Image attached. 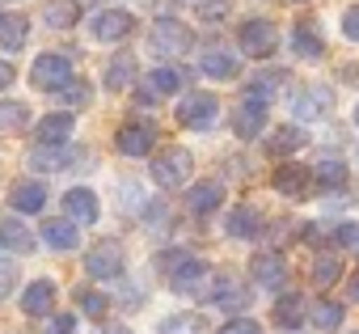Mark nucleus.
I'll return each mask as SVG.
<instances>
[{
  "label": "nucleus",
  "mask_w": 359,
  "mask_h": 334,
  "mask_svg": "<svg viewBox=\"0 0 359 334\" xmlns=\"http://www.w3.org/2000/svg\"><path fill=\"white\" fill-rule=\"evenodd\" d=\"M195 43L191 26L187 22H177V18H156L152 30H148V47L161 55V60H177V55H187Z\"/></svg>",
  "instance_id": "nucleus-1"
},
{
  "label": "nucleus",
  "mask_w": 359,
  "mask_h": 334,
  "mask_svg": "<svg viewBox=\"0 0 359 334\" xmlns=\"http://www.w3.org/2000/svg\"><path fill=\"white\" fill-rule=\"evenodd\" d=\"M191 170H195V161H191V152H187V148H165L161 156H152V182H156L161 191H177V187H187Z\"/></svg>",
  "instance_id": "nucleus-2"
},
{
  "label": "nucleus",
  "mask_w": 359,
  "mask_h": 334,
  "mask_svg": "<svg viewBox=\"0 0 359 334\" xmlns=\"http://www.w3.org/2000/svg\"><path fill=\"white\" fill-rule=\"evenodd\" d=\"M237 43H241V55H250V60H271L275 47H279V30H275V22H266V18H250V22H241Z\"/></svg>",
  "instance_id": "nucleus-3"
},
{
  "label": "nucleus",
  "mask_w": 359,
  "mask_h": 334,
  "mask_svg": "<svg viewBox=\"0 0 359 334\" xmlns=\"http://www.w3.org/2000/svg\"><path fill=\"white\" fill-rule=\"evenodd\" d=\"M68 81H72V60H68V55H60V51L39 55V60H34V68H30V85H34V89H43V93H60Z\"/></svg>",
  "instance_id": "nucleus-4"
},
{
  "label": "nucleus",
  "mask_w": 359,
  "mask_h": 334,
  "mask_svg": "<svg viewBox=\"0 0 359 334\" xmlns=\"http://www.w3.org/2000/svg\"><path fill=\"white\" fill-rule=\"evenodd\" d=\"M216 119H220V98L216 93H203V89L187 93L182 106H177V123L191 127V131H208Z\"/></svg>",
  "instance_id": "nucleus-5"
},
{
  "label": "nucleus",
  "mask_w": 359,
  "mask_h": 334,
  "mask_svg": "<svg viewBox=\"0 0 359 334\" xmlns=\"http://www.w3.org/2000/svg\"><path fill=\"white\" fill-rule=\"evenodd\" d=\"M165 279H169V288H173L177 296H203V288H208V279H212V267H208L203 258L187 254Z\"/></svg>",
  "instance_id": "nucleus-6"
},
{
  "label": "nucleus",
  "mask_w": 359,
  "mask_h": 334,
  "mask_svg": "<svg viewBox=\"0 0 359 334\" xmlns=\"http://www.w3.org/2000/svg\"><path fill=\"white\" fill-rule=\"evenodd\" d=\"M250 275L258 279V288H266V292H283L292 271H287V258H283L279 250H262V254L250 258Z\"/></svg>",
  "instance_id": "nucleus-7"
},
{
  "label": "nucleus",
  "mask_w": 359,
  "mask_h": 334,
  "mask_svg": "<svg viewBox=\"0 0 359 334\" xmlns=\"http://www.w3.org/2000/svg\"><path fill=\"white\" fill-rule=\"evenodd\" d=\"M85 271L93 275V279H118L123 275V246L118 241H97V246H89V254H85Z\"/></svg>",
  "instance_id": "nucleus-8"
},
{
  "label": "nucleus",
  "mask_w": 359,
  "mask_h": 334,
  "mask_svg": "<svg viewBox=\"0 0 359 334\" xmlns=\"http://www.w3.org/2000/svg\"><path fill=\"white\" fill-rule=\"evenodd\" d=\"M131 26H135V18H131L127 9H102V13H93L89 34H93L97 43H118V39L131 34Z\"/></svg>",
  "instance_id": "nucleus-9"
},
{
  "label": "nucleus",
  "mask_w": 359,
  "mask_h": 334,
  "mask_svg": "<svg viewBox=\"0 0 359 334\" xmlns=\"http://www.w3.org/2000/svg\"><path fill=\"white\" fill-rule=\"evenodd\" d=\"M266 102H254V98H241V106L233 110V135L237 140H258L262 127H266Z\"/></svg>",
  "instance_id": "nucleus-10"
},
{
  "label": "nucleus",
  "mask_w": 359,
  "mask_h": 334,
  "mask_svg": "<svg viewBox=\"0 0 359 334\" xmlns=\"http://www.w3.org/2000/svg\"><path fill=\"white\" fill-rule=\"evenodd\" d=\"M271 187H275L279 195H287V199H304V195L313 191V170H304V165H292V161H283L279 170H275V178H271Z\"/></svg>",
  "instance_id": "nucleus-11"
},
{
  "label": "nucleus",
  "mask_w": 359,
  "mask_h": 334,
  "mask_svg": "<svg viewBox=\"0 0 359 334\" xmlns=\"http://www.w3.org/2000/svg\"><path fill=\"white\" fill-rule=\"evenodd\" d=\"M114 144H118L123 156H148L152 144H156V131H152V123H123Z\"/></svg>",
  "instance_id": "nucleus-12"
},
{
  "label": "nucleus",
  "mask_w": 359,
  "mask_h": 334,
  "mask_svg": "<svg viewBox=\"0 0 359 334\" xmlns=\"http://www.w3.org/2000/svg\"><path fill=\"white\" fill-rule=\"evenodd\" d=\"M199 72L212 76V81H233V76L241 72V60H237L229 47H203V55H199Z\"/></svg>",
  "instance_id": "nucleus-13"
},
{
  "label": "nucleus",
  "mask_w": 359,
  "mask_h": 334,
  "mask_svg": "<svg viewBox=\"0 0 359 334\" xmlns=\"http://www.w3.org/2000/svg\"><path fill=\"white\" fill-rule=\"evenodd\" d=\"M64 212H68V220H72V225H93V220L102 216L97 195H93L89 187H72V191L64 195Z\"/></svg>",
  "instance_id": "nucleus-14"
},
{
  "label": "nucleus",
  "mask_w": 359,
  "mask_h": 334,
  "mask_svg": "<svg viewBox=\"0 0 359 334\" xmlns=\"http://www.w3.org/2000/svg\"><path fill=\"white\" fill-rule=\"evenodd\" d=\"M220 203H224V187H220L216 178L195 182V187L187 191V208H191L195 216H212V212H220Z\"/></svg>",
  "instance_id": "nucleus-15"
},
{
  "label": "nucleus",
  "mask_w": 359,
  "mask_h": 334,
  "mask_svg": "<svg viewBox=\"0 0 359 334\" xmlns=\"http://www.w3.org/2000/svg\"><path fill=\"white\" fill-rule=\"evenodd\" d=\"M304 317H309L304 296H300V292H279V300H275V326H279V330H300Z\"/></svg>",
  "instance_id": "nucleus-16"
},
{
  "label": "nucleus",
  "mask_w": 359,
  "mask_h": 334,
  "mask_svg": "<svg viewBox=\"0 0 359 334\" xmlns=\"http://www.w3.org/2000/svg\"><path fill=\"white\" fill-rule=\"evenodd\" d=\"M51 309H55V283H51V279H34V283L22 292V313L47 317Z\"/></svg>",
  "instance_id": "nucleus-17"
},
{
  "label": "nucleus",
  "mask_w": 359,
  "mask_h": 334,
  "mask_svg": "<svg viewBox=\"0 0 359 334\" xmlns=\"http://www.w3.org/2000/svg\"><path fill=\"white\" fill-rule=\"evenodd\" d=\"M292 51H296L300 60H309V64H317V60L325 55V43H321V34H317L313 22H296V30H292Z\"/></svg>",
  "instance_id": "nucleus-18"
},
{
  "label": "nucleus",
  "mask_w": 359,
  "mask_h": 334,
  "mask_svg": "<svg viewBox=\"0 0 359 334\" xmlns=\"http://www.w3.org/2000/svg\"><path fill=\"white\" fill-rule=\"evenodd\" d=\"M292 110H296V119H304V123L321 119V114L330 110V89H325V85H309L304 93H296Z\"/></svg>",
  "instance_id": "nucleus-19"
},
{
  "label": "nucleus",
  "mask_w": 359,
  "mask_h": 334,
  "mask_svg": "<svg viewBox=\"0 0 359 334\" xmlns=\"http://www.w3.org/2000/svg\"><path fill=\"white\" fill-rule=\"evenodd\" d=\"M72 131H76L72 110H55V114H47V119L39 123V144H68Z\"/></svg>",
  "instance_id": "nucleus-20"
},
{
  "label": "nucleus",
  "mask_w": 359,
  "mask_h": 334,
  "mask_svg": "<svg viewBox=\"0 0 359 334\" xmlns=\"http://www.w3.org/2000/svg\"><path fill=\"white\" fill-rule=\"evenodd\" d=\"M304 144H309L304 127H296V123H283V127H275V131H271V140H266V152H271V156H292V152H300Z\"/></svg>",
  "instance_id": "nucleus-21"
},
{
  "label": "nucleus",
  "mask_w": 359,
  "mask_h": 334,
  "mask_svg": "<svg viewBox=\"0 0 359 334\" xmlns=\"http://www.w3.org/2000/svg\"><path fill=\"white\" fill-rule=\"evenodd\" d=\"M43 241L51 246V250H76V225L68 220V216H51V220H43Z\"/></svg>",
  "instance_id": "nucleus-22"
},
{
  "label": "nucleus",
  "mask_w": 359,
  "mask_h": 334,
  "mask_svg": "<svg viewBox=\"0 0 359 334\" xmlns=\"http://www.w3.org/2000/svg\"><path fill=\"white\" fill-rule=\"evenodd\" d=\"M43 22H47L51 30H72V26L81 22V5H76V0H47Z\"/></svg>",
  "instance_id": "nucleus-23"
},
{
  "label": "nucleus",
  "mask_w": 359,
  "mask_h": 334,
  "mask_svg": "<svg viewBox=\"0 0 359 334\" xmlns=\"http://www.w3.org/2000/svg\"><path fill=\"white\" fill-rule=\"evenodd\" d=\"M26 39H30V22L22 13H5V18H0V47H5V51H22Z\"/></svg>",
  "instance_id": "nucleus-24"
},
{
  "label": "nucleus",
  "mask_w": 359,
  "mask_h": 334,
  "mask_svg": "<svg viewBox=\"0 0 359 334\" xmlns=\"http://www.w3.org/2000/svg\"><path fill=\"white\" fill-rule=\"evenodd\" d=\"M224 229H229V237L250 241V237H258V233H262V216H258L254 208H245V203H241V208H233V212H229V225H224Z\"/></svg>",
  "instance_id": "nucleus-25"
},
{
  "label": "nucleus",
  "mask_w": 359,
  "mask_h": 334,
  "mask_svg": "<svg viewBox=\"0 0 359 334\" xmlns=\"http://www.w3.org/2000/svg\"><path fill=\"white\" fill-rule=\"evenodd\" d=\"M182 81H187V72H182V68L161 64V68H152V72H148V93H152V98L177 93V89H182Z\"/></svg>",
  "instance_id": "nucleus-26"
},
{
  "label": "nucleus",
  "mask_w": 359,
  "mask_h": 334,
  "mask_svg": "<svg viewBox=\"0 0 359 334\" xmlns=\"http://www.w3.org/2000/svg\"><path fill=\"white\" fill-rule=\"evenodd\" d=\"M72 161V148L68 144H39L30 152V165L34 170H64V165Z\"/></svg>",
  "instance_id": "nucleus-27"
},
{
  "label": "nucleus",
  "mask_w": 359,
  "mask_h": 334,
  "mask_svg": "<svg viewBox=\"0 0 359 334\" xmlns=\"http://www.w3.org/2000/svg\"><path fill=\"white\" fill-rule=\"evenodd\" d=\"M338 279H342V258H338V250L317 254V258H313V283H317V288H330V283H338Z\"/></svg>",
  "instance_id": "nucleus-28"
},
{
  "label": "nucleus",
  "mask_w": 359,
  "mask_h": 334,
  "mask_svg": "<svg viewBox=\"0 0 359 334\" xmlns=\"http://www.w3.org/2000/svg\"><path fill=\"white\" fill-rule=\"evenodd\" d=\"M313 182H317V187H325V191H338V187H346V165H342V161H334V156L317 161Z\"/></svg>",
  "instance_id": "nucleus-29"
},
{
  "label": "nucleus",
  "mask_w": 359,
  "mask_h": 334,
  "mask_svg": "<svg viewBox=\"0 0 359 334\" xmlns=\"http://www.w3.org/2000/svg\"><path fill=\"white\" fill-rule=\"evenodd\" d=\"M43 203H47V187H43V182H22V187H13V208H18V212H43Z\"/></svg>",
  "instance_id": "nucleus-30"
},
{
  "label": "nucleus",
  "mask_w": 359,
  "mask_h": 334,
  "mask_svg": "<svg viewBox=\"0 0 359 334\" xmlns=\"http://www.w3.org/2000/svg\"><path fill=\"white\" fill-rule=\"evenodd\" d=\"M0 246H5V250H18V254H30V250H34V237H30L26 225L5 220V225H0Z\"/></svg>",
  "instance_id": "nucleus-31"
},
{
  "label": "nucleus",
  "mask_w": 359,
  "mask_h": 334,
  "mask_svg": "<svg viewBox=\"0 0 359 334\" xmlns=\"http://www.w3.org/2000/svg\"><path fill=\"white\" fill-rule=\"evenodd\" d=\"M135 81V60L131 55H114L106 68V89H127Z\"/></svg>",
  "instance_id": "nucleus-32"
},
{
  "label": "nucleus",
  "mask_w": 359,
  "mask_h": 334,
  "mask_svg": "<svg viewBox=\"0 0 359 334\" xmlns=\"http://www.w3.org/2000/svg\"><path fill=\"white\" fill-rule=\"evenodd\" d=\"M342 321H346V309L338 300H317L313 305V326L317 330H338Z\"/></svg>",
  "instance_id": "nucleus-33"
},
{
  "label": "nucleus",
  "mask_w": 359,
  "mask_h": 334,
  "mask_svg": "<svg viewBox=\"0 0 359 334\" xmlns=\"http://www.w3.org/2000/svg\"><path fill=\"white\" fill-rule=\"evenodd\" d=\"M156 334H203V321H199L195 313H173V317L161 321Z\"/></svg>",
  "instance_id": "nucleus-34"
},
{
  "label": "nucleus",
  "mask_w": 359,
  "mask_h": 334,
  "mask_svg": "<svg viewBox=\"0 0 359 334\" xmlns=\"http://www.w3.org/2000/svg\"><path fill=\"white\" fill-rule=\"evenodd\" d=\"M26 119H30V110L22 102H0V131H18V127H26Z\"/></svg>",
  "instance_id": "nucleus-35"
},
{
  "label": "nucleus",
  "mask_w": 359,
  "mask_h": 334,
  "mask_svg": "<svg viewBox=\"0 0 359 334\" xmlns=\"http://www.w3.org/2000/svg\"><path fill=\"white\" fill-rule=\"evenodd\" d=\"M275 85H279V72H275V76H271V72H262V76H254V81L245 85V98H254V102H266V106H271Z\"/></svg>",
  "instance_id": "nucleus-36"
},
{
  "label": "nucleus",
  "mask_w": 359,
  "mask_h": 334,
  "mask_svg": "<svg viewBox=\"0 0 359 334\" xmlns=\"http://www.w3.org/2000/svg\"><path fill=\"white\" fill-rule=\"evenodd\" d=\"M76 305H81L85 317H102V313L110 309V300H106L102 292H93V288H76Z\"/></svg>",
  "instance_id": "nucleus-37"
},
{
  "label": "nucleus",
  "mask_w": 359,
  "mask_h": 334,
  "mask_svg": "<svg viewBox=\"0 0 359 334\" xmlns=\"http://www.w3.org/2000/svg\"><path fill=\"white\" fill-rule=\"evenodd\" d=\"M60 93H64V102H68V106H89V98H93L89 81H76V76H72V81H68Z\"/></svg>",
  "instance_id": "nucleus-38"
},
{
  "label": "nucleus",
  "mask_w": 359,
  "mask_h": 334,
  "mask_svg": "<svg viewBox=\"0 0 359 334\" xmlns=\"http://www.w3.org/2000/svg\"><path fill=\"white\" fill-rule=\"evenodd\" d=\"M330 241H334V246H346V250L359 254V225H338V229L330 233Z\"/></svg>",
  "instance_id": "nucleus-39"
},
{
  "label": "nucleus",
  "mask_w": 359,
  "mask_h": 334,
  "mask_svg": "<svg viewBox=\"0 0 359 334\" xmlns=\"http://www.w3.org/2000/svg\"><path fill=\"white\" fill-rule=\"evenodd\" d=\"M220 334H262V326L254 317H233V321L220 326Z\"/></svg>",
  "instance_id": "nucleus-40"
},
{
  "label": "nucleus",
  "mask_w": 359,
  "mask_h": 334,
  "mask_svg": "<svg viewBox=\"0 0 359 334\" xmlns=\"http://www.w3.org/2000/svg\"><path fill=\"white\" fill-rule=\"evenodd\" d=\"M13 288H18V267L9 258H0V300H5Z\"/></svg>",
  "instance_id": "nucleus-41"
},
{
  "label": "nucleus",
  "mask_w": 359,
  "mask_h": 334,
  "mask_svg": "<svg viewBox=\"0 0 359 334\" xmlns=\"http://www.w3.org/2000/svg\"><path fill=\"white\" fill-rule=\"evenodd\" d=\"M342 34H346L351 43H359V5H351V9L342 13Z\"/></svg>",
  "instance_id": "nucleus-42"
},
{
  "label": "nucleus",
  "mask_w": 359,
  "mask_h": 334,
  "mask_svg": "<svg viewBox=\"0 0 359 334\" xmlns=\"http://www.w3.org/2000/svg\"><path fill=\"white\" fill-rule=\"evenodd\" d=\"M72 330H76V317L72 313H55L51 326H47V334H72Z\"/></svg>",
  "instance_id": "nucleus-43"
},
{
  "label": "nucleus",
  "mask_w": 359,
  "mask_h": 334,
  "mask_svg": "<svg viewBox=\"0 0 359 334\" xmlns=\"http://www.w3.org/2000/svg\"><path fill=\"white\" fill-rule=\"evenodd\" d=\"M18 81V72H13V64H5V60H0V89H9Z\"/></svg>",
  "instance_id": "nucleus-44"
},
{
  "label": "nucleus",
  "mask_w": 359,
  "mask_h": 334,
  "mask_svg": "<svg viewBox=\"0 0 359 334\" xmlns=\"http://www.w3.org/2000/svg\"><path fill=\"white\" fill-rule=\"evenodd\" d=\"M102 334H131L127 326H102Z\"/></svg>",
  "instance_id": "nucleus-45"
},
{
  "label": "nucleus",
  "mask_w": 359,
  "mask_h": 334,
  "mask_svg": "<svg viewBox=\"0 0 359 334\" xmlns=\"http://www.w3.org/2000/svg\"><path fill=\"white\" fill-rule=\"evenodd\" d=\"M351 288H355V296H359V275H355V283H351Z\"/></svg>",
  "instance_id": "nucleus-46"
},
{
  "label": "nucleus",
  "mask_w": 359,
  "mask_h": 334,
  "mask_svg": "<svg viewBox=\"0 0 359 334\" xmlns=\"http://www.w3.org/2000/svg\"><path fill=\"white\" fill-rule=\"evenodd\" d=\"M355 127H359V106H355Z\"/></svg>",
  "instance_id": "nucleus-47"
},
{
  "label": "nucleus",
  "mask_w": 359,
  "mask_h": 334,
  "mask_svg": "<svg viewBox=\"0 0 359 334\" xmlns=\"http://www.w3.org/2000/svg\"><path fill=\"white\" fill-rule=\"evenodd\" d=\"M287 334H292V330H287Z\"/></svg>",
  "instance_id": "nucleus-48"
},
{
  "label": "nucleus",
  "mask_w": 359,
  "mask_h": 334,
  "mask_svg": "<svg viewBox=\"0 0 359 334\" xmlns=\"http://www.w3.org/2000/svg\"><path fill=\"white\" fill-rule=\"evenodd\" d=\"M355 334H359V330H355Z\"/></svg>",
  "instance_id": "nucleus-49"
}]
</instances>
